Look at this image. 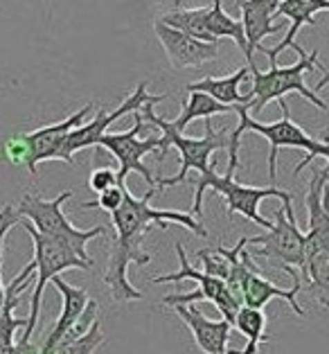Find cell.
I'll return each mask as SVG.
<instances>
[{"label":"cell","instance_id":"1","mask_svg":"<svg viewBox=\"0 0 329 354\" xmlns=\"http://www.w3.org/2000/svg\"><path fill=\"white\" fill-rule=\"evenodd\" d=\"M158 192L156 187L147 189L142 198L133 196L124 185V203L122 208L111 214V226L115 228V237L111 241L109 266L104 273V284L111 289V296L115 302H138L142 300V293L129 282V266H144L151 262V255L142 250V241L153 226L167 228L169 223H180L187 230L196 232L198 237H207V230L201 221H196L192 214H183L176 210H158L149 203L151 196Z\"/></svg>","mask_w":329,"mask_h":354},{"label":"cell","instance_id":"2","mask_svg":"<svg viewBox=\"0 0 329 354\" xmlns=\"http://www.w3.org/2000/svg\"><path fill=\"white\" fill-rule=\"evenodd\" d=\"M282 109V118L275 120V122H257L255 118H250V109L248 106H237V115H239V124L230 131V147H228V174H235L239 167V145H241V136L246 131L250 133H259L268 140V176H271V185L278 183V151L284 147H291V149H302L307 151V156L302 158L296 169H293V176H298L302 169L309 167L316 158H327L329 160V145L320 142L318 138L309 136L300 124L293 122L291 111L287 100L278 102Z\"/></svg>","mask_w":329,"mask_h":354},{"label":"cell","instance_id":"3","mask_svg":"<svg viewBox=\"0 0 329 354\" xmlns=\"http://www.w3.org/2000/svg\"><path fill=\"white\" fill-rule=\"evenodd\" d=\"M156 104H158V102H147V104L142 106V111H140L144 122H149L151 127L160 129V133H162L160 136V149H158L156 156H158V160H164L169 147H176V151L180 153L178 174L156 180V189L162 192V189H167L171 185L183 183V180L187 178L189 169H196L198 176L212 171L210 156L214 151H219V149H228V147H230V131H228V129H212V120L207 118L203 138H185L183 133H178L176 129L171 127L169 120L156 115V111H153Z\"/></svg>","mask_w":329,"mask_h":354},{"label":"cell","instance_id":"4","mask_svg":"<svg viewBox=\"0 0 329 354\" xmlns=\"http://www.w3.org/2000/svg\"><path fill=\"white\" fill-rule=\"evenodd\" d=\"M291 50H296L300 57L293 66L273 64L266 73L257 71V66L250 68V75H253V88L248 91V95H250V111H253V115L262 113L268 102H275V100L280 102V100H284V95H289V93L302 95L309 104H314L320 111L329 109L327 102L320 100L318 93L311 91L305 84V75L309 71H314V68L325 71V68L318 64V50H314V53H305L298 43H293Z\"/></svg>","mask_w":329,"mask_h":354},{"label":"cell","instance_id":"5","mask_svg":"<svg viewBox=\"0 0 329 354\" xmlns=\"http://www.w3.org/2000/svg\"><path fill=\"white\" fill-rule=\"evenodd\" d=\"M73 198V189H66L55 198H41L37 194H25L21 198V203L16 205V212H19L21 219L32 221V226L37 228L43 235L52 237L59 244H64L73 250L77 257H82L84 262H88L95 266V260L86 250V244L95 237H102L106 228L104 226H95L91 230H79L75 228L68 217L64 214V203Z\"/></svg>","mask_w":329,"mask_h":354},{"label":"cell","instance_id":"6","mask_svg":"<svg viewBox=\"0 0 329 354\" xmlns=\"http://www.w3.org/2000/svg\"><path fill=\"white\" fill-rule=\"evenodd\" d=\"M210 187L212 192L219 194L223 201H226V208L228 214H241L246 217L248 221L257 223L262 226L264 230H271L273 228V221L264 219L259 214V205H262L264 198H280L282 203H293V196L287 189H280L278 185H271V187H255V185H244L235 180V174H216V171H207V174H201L198 180L194 183V203H192V210L196 212V217L201 219L203 217V194L205 189Z\"/></svg>","mask_w":329,"mask_h":354},{"label":"cell","instance_id":"7","mask_svg":"<svg viewBox=\"0 0 329 354\" xmlns=\"http://www.w3.org/2000/svg\"><path fill=\"white\" fill-rule=\"evenodd\" d=\"M248 246H255V250H250L253 257H266L293 282H302L307 266V232L298 228L293 203H282V208L275 212L273 228L264 235L248 237Z\"/></svg>","mask_w":329,"mask_h":354},{"label":"cell","instance_id":"8","mask_svg":"<svg viewBox=\"0 0 329 354\" xmlns=\"http://www.w3.org/2000/svg\"><path fill=\"white\" fill-rule=\"evenodd\" d=\"M23 228L28 230V235L32 237L34 244V264H37V284H34V293H32V305H30V316H28V327L23 332V343H30L34 330L39 325V316H41V302H43V291H46V284L52 282L59 273L70 271V269H79V271H88L93 269V264L84 262L82 257H77L68 246L59 244L52 237L43 235L37 228L32 226V221L23 219Z\"/></svg>","mask_w":329,"mask_h":354},{"label":"cell","instance_id":"9","mask_svg":"<svg viewBox=\"0 0 329 354\" xmlns=\"http://www.w3.org/2000/svg\"><path fill=\"white\" fill-rule=\"evenodd\" d=\"M151 129L149 122H144V118L140 115V111L133 113V127L124 133H104L97 147H106V151H111L118 160V185L124 187L129 174H140L147 185L156 187V180L151 169L144 165V156L149 153H158L160 149V138L149 136V138H140L142 131Z\"/></svg>","mask_w":329,"mask_h":354},{"label":"cell","instance_id":"10","mask_svg":"<svg viewBox=\"0 0 329 354\" xmlns=\"http://www.w3.org/2000/svg\"><path fill=\"white\" fill-rule=\"evenodd\" d=\"M147 86H149V82H140L135 86V91L129 95V97L115 111L100 109L88 124H82V127H77L75 131H70V136L66 138V142L62 147V160L70 162V165H73L75 153L82 151V149H88V147H97L100 140H102V136L106 133V129L113 122H118L120 118L142 111V106L147 104V102H158V104H160V102H164L169 97L167 93L149 95V93H147Z\"/></svg>","mask_w":329,"mask_h":354},{"label":"cell","instance_id":"11","mask_svg":"<svg viewBox=\"0 0 329 354\" xmlns=\"http://www.w3.org/2000/svg\"><path fill=\"white\" fill-rule=\"evenodd\" d=\"M176 255H178V262H180V269L176 273H164V275H156L151 278L153 284H164V282H183V280H194L198 282V291H201L203 300L207 302H214L216 309L221 312V316L235 327L237 321V314L239 309L244 307L241 302L232 296L228 284L223 282L221 278H214V275H207L205 271H198L189 264L187 255H185V248L180 241H176Z\"/></svg>","mask_w":329,"mask_h":354},{"label":"cell","instance_id":"12","mask_svg":"<svg viewBox=\"0 0 329 354\" xmlns=\"http://www.w3.org/2000/svg\"><path fill=\"white\" fill-rule=\"evenodd\" d=\"M91 111H93V104L88 102V104L82 106L79 111H75L70 118L62 120V122L41 127L37 131H30V133H21L25 145H28V162H25V167L30 169L32 176H37L39 162L62 160V147L66 142V138L70 136V131H75L77 127L84 124V120Z\"/></svg>","mask_w":329,"mask_h":354},{"label":"cell","instance_id":"13","mask_svg":"<svg viewBox=\"0 0 329 354\" xmlns=\"http://www.w3.org/2000/svg\"><path fill=\"white\" fill-rule=\"evenodd\" d=\"M153 32L158 37L160 46L164 48L171 68L183 71V68H201L219 59V43H205L185 32H178L169 25H164L160 19L153 23Z\"/></svg>","mask_w":329,"mask_h":354},{"label":"cell","instance_id":"14","mask_svg":"<svg viewBox=\"0 0 329 354\" xmlns=\"http://www.w3.org/2000/svg\"><path fill=\"white\" fill-rule=\"evenodd\" d=\"M280 3L282 0H246V3L239 5L241 23H244V34L248 43V68L255 66V53H262V41L282 30V25L275 23V14H278Z\"/></svg>","mask_w":329,"mask_h":354},{"label":"cell","instance_id":"15","mask_svg":"<svg viewBox=\"0 0 329 354\" xmlns=\"http://www.w3.org/2000/svg\"><path fill=\"white\" fill-rule=\"evenodd\" d=\"M180 316V321L187 325V330L192 332V339L196 343V348L203 354H230L228 350V339L232 325L221 318V321H212L207 318L201 309H196L194 305H174L171 307Z\"/></svg>","mask_w":329,"mask_h":354},{"label":"cell","instance_id":"16","mask_svg":"<svg viewBox=\"0 0 329 354\" xmlns=\"http://www.w3.org/2000/svg\"><path fill=\"white\" fill-rule=\"evenodd\" d=\"M52 284H55L57 291L62 293V314H59L55 327H52V332L48 334V339L43 341L41 354H55V350L59 348V343H62L66 336L70 334L73 327L79 323V318L84 316L88 302L93 300L88 296V291L68 284L62 275H57V278L52 280Z\"/></svg>","mask_w":329,"mask_h":354},{"label":"cell","instance_id":"17","mask_svg":"<svg viewBox=\"0 0 329 354\" xmlns=\"http://www.w3.org/2000/svg\"><path fill=\"white\" fill-rule=\"evenodd\" d=\"M309 223H307V257L316 250L329 253V185L314 169L305 196Z\"/></svg>","mask_w":329,"mask_h":354},{"label":"cell","instance_id":"18","mask_svg":"<svg viewBox=\"0 0 329 354\" xmlns=\"http://www.w3.org/2000/svg\"><path fill=\"white\" fill-rule=\"evenodd\" d=\"M320 12H329V0H282L275 19L282 16V19H289L291 25L287 30V37H284L278 46L262 48V53L268 57V64L271 66L278 64V57L284 53V50L293 48L298 32L305 28V25H316V14H320Z\"/></svg>","mask_w":329,"mask_h":354},{"label":"cell","instance_id":"19","mask_svg":"<svg viewBox=\"0 0 329 354\" xmlns=\"http://www.w3.org/2000/svg\"><path fill=\"white\" fill-rule=\"evenodd\" d=\"M300 291H302V282H293L291 289H282L278 284H273L271 280H266L257 266V269L250 271L244 280V307L264 309L273 298H280L284 302H289L293 314L305 316V309H302V305L298 302Z\"/></svg>","mask_w":329,"mask_h":354},{"label":"cell","instance_id":"20","mask_svg":"<svg viewBox=\"0 0 329 354\" xmlns=\"http://www.w3.org/2000/svg\"><path fill=\"white\" fill-rule=\"evenodd\" d=\"M34 273H37V264L30 262L28 266H23V271L5 287V302H3V309H0V345L16 343L14 341L16 332L28 327V318H16L14 307L19 305L25 289L32 284Z\"/></svg>","mask_w":329,"mask_h":354},{"label":"cell","instance_id":"21","mask_svg":"<svg viewBox=\"0 0 329 354\" xmlns=\"http://www.w3.org/2000/svg\"><path fill=\"white\" fill-rule=\"evenodd\" d=\"M250 68L241 66L239 71L226 77H203V80L187 84V93H205L214 97L216 102L226 106H248L250 109V95H241L239 86L248 80Z\"/></svg>","mask_w":329,"mask_h":354},{"label":"cell","instance_id":"22","mask_svg":"<svg viewBox=\"0 0 329 354\" xmlns=\"http://www.w3.org/2000/svg\"><path fill=\"white\" fill-rule=\"evenodd\" d=\"M226 113H237V106H226L221 102H216L214 97L205 93H189L187 102L183 104L180 115L171 122V127L176 129L178 133H183L189 122L194 120H207L212 115H226Z\"/></svg>","mask_w":329,"mask_h":354},{"label":"cell","instance_id":"23","mask_svg":"<svg viewBox=\"0 0 329 354\" xmlns=\"http://www.w3.org/2000/svg\"><path fill=\"white\" fill-rule=\"evenodd\" d=\"M207 14H210V7H196V10H180V7H176V10L162 14L160 21L178 32L189 34V37H194L198 41L219 43L210 34V30H207Z\"/></svg>","mask_w":329,"mask_h":354},{"label":"cell","instance_id":"24","mask_svg":"<svg viewBox=\"0 0 329 354\" xmlns=\"http://www.w3.org/2000/svg\"><path fill=\"white\" fill-rule=\"evenodd\" d=\"M207 30H210L212 37L219 39H232L237 43V48L244 53V57L248 55V43H246V34H244V23L232 19V16L223 10L221 0H212L210 14H207Z\"/></svg>","mask_w":329,"mask_h":354},{"label":"cell","instance_id":"25","mask_svg":"<svg viewBox=\"0 0 329 354\" xmlns=\"http://www.w3.org/2000/svg\"><path fill=\"white\" fill-rule=\"evenodd\" d=\"M302 278L309 282L311 296L323 309L329 312V253L327 250H316L307 257V266Z\"/></svg>","mask_w":329,"mask_h":354},{"label":"cell","instance_id":"26","mask_svg":"<svg viewBox=\"0 0 329 354\" xmlns=\"http://www.w3.org/2000/svg\"><path fill=\"white\" fill-rule=\"evenodd\" d=\"M266 325L268 321H266L264 309H253V307L239 309L235 327L246 336V348L239 350V354H259V345L268 341Z\"/></svg>","mask_w":329,"mask_h":354},{"label":"cell","instance_id":"27","mask_svg":"<svg viewBox=\"0 0 329 354\" xmlns=\"http://www.w3.org/2000/svg\"><path fill=\"white\" fill-rule=\"evenodd\" d=\"M104 343H106V336H104L100 318H97L84 336H79V339H75L70 343H62L55 350V354H95Z\"/></svg>","mask_w":329,"mask_h":354},{"label":"cell","instance_id":"28","mask_svg":"<svg viewBox=\"0 0 329 354\" xmlns=\"http://www.w3.org/2000/svg\"><path fill=\"white\" fill-rule=\"evenodd\" d=\"M21 221L19 212L12 203H5L3 210H0V271H3V250H5V237L16 223ZM3 302H5V284H3V275H0V309H3Z\"/></svg>","mask_w":329,"mask_h":354},{"label":"cell","instance_id":"29","mask_svg":"<svg viewBox=\"0 0 329 354\" xmlns=\"http://www.w3.org/2000/svg\"><path fill=\"white\" fill-rule=\"evenodd\" d=\"M122 203H124V187H109L106 192H102L95 201H88V203H82L79 205V210H106L113 214L115 210L122 208Z\"/></svg>","mask_w":329,"mask_h":354},{"label":"cell","instance_id":"30","mask_svg":"<svg viewBox=\"0 0 329 354\" xmlns=\"http://www.w3.org/2000/svg\"><path fill=\"white\" fill-rule=\"evenodd\" d=\"M198 257H201V262H203V271L207 275H214V278H221L223 282L228 280V275H230V264L228 260L223 257L219 250H210V248H203V250H198L196 253Z\"/></svg>","mask_w":329,"mask_h":354},{"label":"cell","instance_id":"31","mask_svg":"<svg viewBox=\"0 0 329 354\" xmlns=\"http://www.w3.org/2000/svg\"><path fill=\"white\" fill-rule=\"evenodd\" d=\"M88 185H91L93 192H97V194L106 192L109 187H115L118 185V169L106 167V165H104V167H95L91 171Z\"/></svg>","mask_w":329,"mask_h":354},{"label":"cell","instance_id":"32","mask_svg":"<svg viewBox=\"0 0 329 354\" xmlns=\"http://www.w3.org/2000/svg\"><path fill=\"white\" fill-rule=\"evenodd\" d=\"M5 156L12 165H25L28 162V145H25L21 133L5 142Z\"/></svg>","mask_w":329,"mask_h":354},{"label":"cell","instance_id":"33","mask_svg":"<svg viewBox=\"0 0 329 354\" xmlns=\"http://www.w3.org/2000/svg\"><path fill=\"white\" fill-rule=\"evenodd\" d=\"M41 348H37V345L32 343H12V345H0V354H39Z\"/></svg>","mask_w":329,"mask_h":354},{"label":"cell","instance_id":"34","mask_svg":"<svg viewBox=\"0 0 329 354\" xmlns=\"http://www.w3.org/2000/svg\"><path fill=\"white\" fill-rule=\"evenodd\" d=\"M318 140H320V142H327V145H329V127H327V129H323V131H320ZM316 171L320 174V178H323L325 183L329 185V160H327V165H325V167H320V169H316Z\"/></svg>","mask_w":329,"mask_h":354},{"label":"cell","instance_id":"35","mask_svg":"<svg viewBox=\"0 0 329 354\" xmlns=\"http://www.w3.org/2000/svg\"><path fill=\"white\" fill-rule=\"evenodd\" d=\"M325 86H329V71H325V75H323V80H320L318 84H316V93L318 91H323Z\"/></svg>","mask_w":329,"mask_h":354},{"label":"cell","instance_id":"36","mask_svg":"<svg viewBox=\"0 0 329 354\" xmlns=\"http://www.w3.org/2000/svg\"><path fill=\"white\" fill-rule=\"evenodd\" d=\"M171 3H174V5H183L185 0H171Z\"/></svg>","mask_w":329,"mask_h":354},{"label":"cell","instance_id":"37","mask_svg":"<svg viewBox=\"0 0 329 354\" xmlns=\"http://www.w3.org/2000/svg\"><path fill=\"white\" fill-rule=\"evenodd\" d=\"M241 3H246V0H235V5H237V10H239V5H241Z\"/></svg>","mask_w":329,"mask_h":354}]
</instances>
